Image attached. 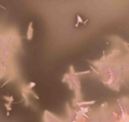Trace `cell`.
<instances>
[{
  "label": "cell",
  "mask_w": 129,
  "mask_h": 122,
  "mask_svg": "<svg viewBox=\"0 0 129 122\" xmlns=\"http://www.w3.org/2000/svg\"><path fill=\"white\" fill-rule=\"evenodd\" d=\"M32 37V24L30 25V31H29V34H28V39L30 40Z\"/></svg>",
  "instance_id": "cell-1"
}]
</instances>
